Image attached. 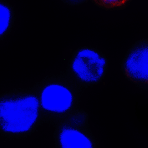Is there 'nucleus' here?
<instances>
[{
    "instance_id": "1",
    "label": "nucleus",
    "mask_w": 148,
    "mask_h": 148,
    "mask_svg": "<svg viewBox=\"0 0 148 148\" xmlns=\"http://www.w3.org/2000/svg\"><path fill=\"white\" fill-rule=\"evenodd\" d=\"M42 124L37 84L0 94L1 136L10 139L25 138Z\"/></svg>"
},
{
    "instance_id": "2",
    "label": "nucleus",
    "mask_w": 148,
    "mask_h": 148,
    "mask_svg": "<svg viewBox=\"0 0 148 148\" xmlns=\"http://www.w3.org/2000/svg\"><path fill=\"white\" fill-rule=\"evenodd\" d=\"M37 85L42 123L55 125L79 109L81 88L65 72Z\"/></svg>"
},
{
    "instance_id": "3",
    "label": "nucleus",
    "mask_w": 148,
    "mask_h": 148,
    "mask_svg": "<svg viewBox=\"0 0 148 148\" xmlns=\"http://www.w3.org/2000/svg\"><path fill=\"white\" fill-rule=\"evenodd\" d=\"M109 59L97 47L83 46L74 50L65 73L82 88L97 85L104 79Z\"/></svg>"
},
{
    "instance_id": "4",
    "label": "nucleus",
    "mask_w": 148,
    "mask_h": 148,
    "mask_svg": "<svg viewBox=\"0 0 148 148\" xmlns=\"http://www.w3.org/2000/svg\"><path fill=\"white\" fill-rule=\"evenodd\" d=\"M88 113L79 108L54 125L53 138L57 148H92L98 143L89 123Z\"/></svg>"
},
{
    "instance_id": "5",
    "label": "nucleus",
    "mask_w": 148,
    "mask_h": 148,
    "mask_svg": "<svg viewBox=\"0 0 148 148\" xmlns=\"http://www.w3.org/2000/svg\"><path fill=\"white\" fill-rule=\"evenodd\" d=\"M120 69L128 81L148 90V38L138 40L129 47L120 63Z\"/></svg>"
},
{
    "instance_id": "6",
    "label": "nucleus",
    "mask_w": 148,
    "mask_h": 148,
    "mask_svg": "<svg viewBox=\"0 0 148 148\" xmlns=\"http://www.w3.org/2000/svg\"><path fill=\"white\" fill-rule=\"evenodd\" d=\"M16 19L13 6L7 0H0V42L11 33L15 26Z\"/></svg>"
},
{
    "instance_id": "7",
    "label": "nucleus",
    "mask_w": 148,
    "mask_h": 148,
    "mask_svg": "<svg viewBox=\"0 0 148 148\" xmlns=\"http://www.w3.org/2000/svg\"><path fill=\"white\" fill-rule=\"evenodd\" d=\"M96 6L106 11H122L128 7L133 0H90Z\"/></svg>"
},
{
    "instance_id": "8",
    "label": "nucleus",
    "mask_w": 148,
    "mask_h": 148,
    "mask_svg": "<svg viewBox=\"0 0 148 148\" xmlns=\"http://www.w3.org/2000/svg\"><path fill=\"white\" fill-rule=\"evenodd\" d=\"M64 4L70 6H77L87 3L90 0H60Z\"/></svg>"
}]
</instances>
